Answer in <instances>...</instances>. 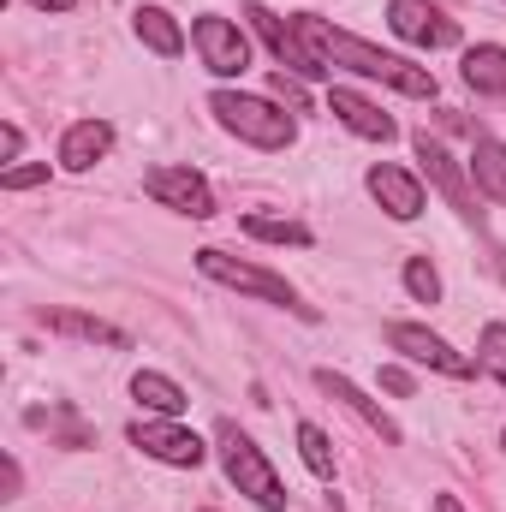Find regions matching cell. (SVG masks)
I'll use <instances>...</instances> for the list:
<instances>
[{
    "instance_id": "obj_1",
    "label": "cell",
    "mask_w": 506,
    "mask_h": 512,
    "mask_svg": "<svg viewBox=\"0 0 506 512\" xmlns=\"http://www.w3.org/2000/svg\"><path fill=\"white\" fill-rule=\"evenodd\" d=\"M292 30L310 42V54L334 72V66H346V72H358V78H376V84H393L399 96H417V102H429L435 96V72L429 66H411L405 54H387L376 42H364V36H352V30H334L328 18H316V12H298L292 18Z\"/></svg>"
},
{
    "instance_id": "obj_2",
    "label": "cell",
    "mask_w": 506,
    "mask_h": 512,
    "mask_svg": "<svg viewBox=\"0 0 506 512\" xmlns=\"http://www.w3.org/2000/svg\"><path fill=\"white\" fill-rule=\"evenodd\" d=\"M215 447H221L227 483H233L239 495H251L262 512H286V489H280L274 465L262 459V447H256V441L245 435V429H239V423H221V429H215Z\"/></svg>"
},
{
    "instance_id": "obj_3",
    "label": "cell",
    "mask_w": 506,
    "mask_h": 512,
    "mask_svg": "<svg viewBox=\"0 0 506 512\" xmlns=\"http://www.w3.org/2000/svg\"><path fill=\"white\" fill-rule=\"evenodd\" d=\"M209 114L233 131V137L256 143V149H286V143H292V131H298V126H292V114H280L274 102L245 96V90H215V96H209Z\"/></svg>"
},
{
    "instance_id": "obj_4",
    "label": "cell",
    "mask_w": 506,
    "mask_h": 512,
    "mask_svg": "<svg viewBox=\"0 0 506 512\" xmlns=\"http://www.w3.org/2000/svg\"><path fill=\"white\" fill-rule=\"evenodd\" d=\"M197 268L209 274V280H221V286H233V292H251V298H262V304H280V310H298V316H316L310 304H298V292L280 280V274H268V268H256V262H239V256L227 251H197Z\"/></svg>"
},
{
    "instance_id": "obj_5",
    "label": "cell",
    "mask_w": 506,
    "mask_h": 512,
    "mask_svg": "<svg viewBox=\"0 0 506 512\" xmlns=\"http://www.w3.org/2000/svg\"><path fill=\"white\" fill-rule=\"evenodd\" d=\"M143 191H149L161 209H173V215H191V221H209V215H215V191H209V179L191 173V167H149V173H143Z\"/></svg>"
},
{
    "instance_id": "obj_6",
    "label": "cell",
    "mask_w": 506,
    "mask_h": 512,
    "mask_svg": "<svg viewBox=\"0 0 506 512\" xmlns=\"http://www.w3.org/2000/svg\"><path fill=\"white\" fill-rule=\"evenodd\" d=\"M191 42H197L203 66H209L215 78H239V72L251 66V42H245V30H239L233 18H215V12H203V18L191 24Z\"/></svg>"
},
{
    "instance_id": "obj_7",
    "label": "cell",
    "mask_w": 506,
    "mask_h": 512,
    "mask_svg": "<svg viewBox=\"0 0 506 512\" xmlns=\"http://www.w3.org/2000/svg\"><path fill=\"white\" fill-rule=\"evenodd\" d=\"M131 447L137 453H149V459H161V465H179V471H197L203 465V441L191 435V429H179L173 417H149V423H131Z\"/></svg>"
},
{
    "instance_id": "obj_8",
    "label": "cell",
    "mask_w": 506,
    "mask_h": 512,
    "mask_svg": "<svg viewBox=\"0 0 506 512\" xmlns=\"http://www.w3.org/2000/svg\"><path fill=\"white\" fill-rule=\"evenodd\" d=\"M387 24L411 48H453L459 42V24L441 6H429V0H387Z\"/></svg>"
},
{
    "instance_id": "obj_9",
    "label": "cell",
    "mask_w": 506,
    "mask_h": 512,
    "mask_svg": "<svg viewBox=\"0 0 506 512\" xmlns=\"http://www.w3.org/2000/svg\"><path fill=\"white\" fill-rule=\"evenodd\" d=\"M245 18L256 24V36L268 42V54H274L280 66H292V72H304V78H328V66H322V60L310 54V42H304V36H298L292 24H280V18H274L268 6H256V0H251V6H245Z\"/></svg>"
},
{
    "instance_id": "obj_10",
    "label": "cell",
    "mask_w": 506,
    "mask_h": 512,
    "mask_svg": "<svg viewBox=\"0 0 506 512\" xmlns=\"http://www.w3.org/2000/svg\"><path fill=\"white\" fill-rule=\"evenodd\" d=\"M387 346H393V352H405L411 364L441 370V376H471V358H465V352H453L441 334H429V328H417V322H393V328H387Z\"/></svg>"
},
{
    "instance_id": "obj_11",
    "label": "cell",
    "mask_w": 506,
    "mask_h": 512,
    "mask_svg": "<svg viewBox=\"0 0 506 512\" xmlns=\"http://www.w3.org/2000/svg\"><path fill=\"white\" fill-rule=\"evenodd\" d=\"M417 161H423V173L441 185V197H447L465 221H483V209H477V197H471V185H465V167H459V161H453L429 131H417Z\"/></svg>"
},
{
    "instance_id": "obj_12",
    "label": "cell",
    "mask_w": 506,
    "mask_h": 512,
    "mask_svg": "<svg viewBox=\"0 0 506 512\" xmlns=\"http://www.w3.org/2000/svg\"><path fill=\"white\" fill-rule=\"evenodd\" d=\"M364 185H370V197H376L393 221H417V215H423V185H417V173H405V167H393V161H376Z\"/></svg>"
},
{
    "instance_id": "obj_13",
    "label": "cell",
    "mask_w": 506,
    "mask_h": 512,
    "mask_svg": "<svg viewBox=\"0 0 506 512\" xmlns=\"http://www.w3.org/2000/svg\"><path fill=\"white\" fill-rule=\"evenodd\" d=\"M328 114H334V120H340L346 131L370 137V143H393V137H399V126L381 114L376 102H364L358 90H328Z\"/></svg>"
},
{
    "instance_id": "obj_14",
    "label": "cell",
    "mask_w": 506,
    "mask_h": 512,
    "mask_svg": "<svg viewBox=\"0 0 506 512\" xmlns=\"http://www.w3.org/2000/svg\"><path fill=\"white\" fill-rule=\"evenodd\" d=\"M108 149H114V126L108 120H78V126H66V137H60V167L66 173H90Z\"/></svg>"
},
{
    "instance_id": "obj_15",
    "label": "cell",
    "mask_w": 506,
    "mask_h": 512,
    "mask_svg": "<svg viewBox=\"0 0 506 512\" xmlns=\"http://www.w3.org/2000/svg\"><path fill=\"white\" fill-rule=\"evenodd\" d=\"M316 387H322V393H334V399H340L346 411H358V417H364V423L376 429L381 441H387V447H399V423H393V417L381 411V405L370 399V393H364V387H352L346 376H340V370H316Z\"/></svg>"
},
{
    "instance_id": "obj_16",
    "label": "cell",
    "mask_w": 506,
    "mask_h": 512,
    "mask_svg": "<svg viewBox=\"0 0 506 512\" xmlns=\"http://www.w3.org/2000/svg\"><path fill=\"white\" fill-rule=\"evenodd\" d=\"M131 30H137V42H143L149 54H161V60H179V54H185V30H179V18H173L167 6H137V12H131Z\"/></svg>"
},
{
    "instance_id": "obj_17",
    "label": "cell",
    "mask_w": 506,
    "mask_h": 512,
    "mask_svg": "<svg viewBox=\"0 0 506 512\" xmlns=\"http://www.w3.org/2000/svg\"><path fill=\"white\" fill-rule=\"evenodd\" d=\"M42 328L72 334V340H90V346H131L126 328H114V322H102V316H84V310H42Z\"/></svg>"
},
{
    "instance_id": "obj_18",
    "label": "cell",
    "mask_w": 506,
    "mask_h": 512,
    "mask_svg": "<svg viewBox=\"0 0 506 512\" xmlns=\"http://www.w3.org/2000/svg\"><path fill=\"white\" fill-rule=\"evenodd\" d=\"M131 399L143 405V411H155V417H185V387L173 382V376H161V370H137L131 376Z\"/></svg>"
},
{
    "instance_id": "obj_19",
    "label": "cell",
    "mask_w": 506,
    "mask_h": 512,
    "mask_svg": "<svg viewBox=\"0 0 506 512\" xmlns=\"http://www.w3.org/2000/svg\"><path fill=\"white\" fill-rule=\"evenodd\" d=\"M465 84L477 90V96H506V48L501 42H477V48H465Z\"/></svg>"
},
{
    "instance_id": "obj_20",
    "label": "cell",
    "mask_w": 506,
    "mask_h": 512,
    "mask_svg": "<svg viewBox=\"0 0 506 512\" xmlns=\"http://www.w3.org/2000/svg\"><path fill=\"white\" fill-rule=\"evenodd\" d=\"M471 179H477L495 203H506V143L501 137H477V149H471Z\"/></svg>"
},
{
    "instance_id": "obj_21",
    "label": "cell",
    "mask_w": 506,
    "mask_h": 512,
    "mask_svg": "<svg viewBox=\"0 0 506 512\" xmlns=\"http://www.w3.org/2000/svg\"><path fill=\"white\" fill-rule=\"evenodd\" d=\"M245 233L262 239V245H310V227L280 221V215H245Z\"/></svg>"
},
{
    "instance_id": "obj_22",
    "label": "cell",
    "mask_w": 506,
    "mask_h": 512,
    "mask_svg": "<svg viewBox=\"0 0 506 512\" xmlns=\"http://www.w3.org/2000/svg\"><path fill=\"white\" fill-rule=\"evenodd\" d=\"M298 447H304V465H310L322 483H334V447H328V435H322L316 423H298Z\"/></svg>"
},
{
    "instance_id": "obj_23",
    "label": "cell",
    "mask_w": 506,
    "mask_h": 512,
    "mask_svg": "<svg viewBox=\"0 0 506 512\" xmlns=\"http://www.w3.org/2000/svg\"><path fill=\"white\" fill-rule=\"evenodd\" d=\"M477 370H489L506 387V322H489L483 340H477Z\"/></svg>"
},
{
    "instance_id": "obj_24",
    "label": "cell",
    "mask_w": 506,
    "mask_h": 512,
    "mask_svg": "<svg viewBox=\"0 0 506 512\" xmlns=\"http://www.w3.org/2000/svg\"><path fill=\"white\" fill-rule=\"evenodd\" d=\"M405 292H411L417 304H435V298H441V274H435L423 256H411V262H405Z\"/></svg>"
},
{
    "instance_id": "obj_25",
    "label": "cell",
    "mask_w": 506,
    "mask_h": 512,
    "mask_svg": "<svg viewBox=\"0 0 506 512\" xmlns=\"http://www.w3.org/2000/svg\"><path fill=\"white\" fill-rule=\"evenodd\" d=\"M30 185H48V161H30V167H6V173H0V191H30Z\"/></svg>"
},
{
    "instance_id": "obj_26",
    "label": "cell",
    "mask_w": 506,
    "mask_h": 512,
    "mask_svg": "<svg viewBox=\"0 0 506 512\" xmlns=\"http://www.w3.org/2000/svg\"><path fill=\"white\" fill-rule=\"evenodd\" d=\"M381 387H387V393H399V399H405V393H411V376H405V370H393V364H387V370H381Z\"/></svg>"
},
{
    "instance_id": "obj_27",
    "label": "cell",
    "mask_w": 506,
    "mask_h": 512,
    "mask_svg": "<svg viewBox=\"0 0 506 512\" xmlns=\"http://www.w3.org/2000/svg\"><path fill=\"white\" fill-rule=\"evenodd\" d=\"M18 149H24V131L6 126V131H0V155H6V161H18Z\"/></svg>"
},
{
    "instance_id": "obj_28",
    "label": "cell",
    "mask_w": 506,
    "mask_h": 512,
    "mask_svg": "<svg viewBox=\"0 0 506 512\" xmlns=\"http://www.w3.org/2000/svg\"><path fill=\"white\" fill-rule=\"evenodd\" d=\"M30 6H42V12H72L78 0H30Z\"/></svg>"
},
{
    "instance_id": "obj_29",
    "label": "cell",
    "mask_w": 506,
    "mask_h": 512,
    "mask_svg": "<svg viewBox=\"0 0 506 512\" xmlns=\"http://www.w3.org/2000/svg\"><path fill=\"white\" fill-rule=\"evenodd\" d=\"M435 512H465V507H459L453 495H435Z\"/></svg>"
},
{
    "instance_id": "obj_30",
    "label": "cell",
    "mask_w": 506,
    "mask_h": 512,
    "mask_svg": "<svg viewBox=\"0 0 506 512\" xmlns=\"http://www.w3.org/2000/svg\"><path fill=\"white\" fill-rule=\"evenodd\" d=\"M203 512H209V507H203Z\"/></svg>"
}]
</instances>
